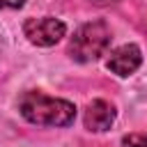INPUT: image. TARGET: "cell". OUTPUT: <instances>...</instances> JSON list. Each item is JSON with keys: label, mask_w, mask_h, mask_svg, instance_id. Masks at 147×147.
I'll return each instance as SVG.
<instances>
[{"label": "cell", "mask_w": 147, "mask_h": 147, "mask_svg": "<svg viewBox=\"0 0 147 147\" xmlns=\"http://www.w3.org/2000/svg\"><path fill=\"white\" fill-rule=\"evenodd\" d=\"M122 147H147V136L142 133H129L122 138Z\"/></svg>", "instance_id": "8992f818"}, {"label": "cell", "mask_w": 147, "mask_h": 147, "mask_svg": "<svg viewBox=\"0 0 147 147\" xmlns=\"http://www.w3.org/2000/svg\"><path fill=\"white\" fill-rule=\"evenodd\" d=\"M140 62H142L140 48H138L136 44H124V46H119V48H115V51L110 53L106 67H108L113 74L126 78V76H131V74L140 67Z\"/></svg>", "instance_id": "277c9868"}, {"label": "cell", "mask_w": 147, "mask_h": 147, "mask_svg": "<svg viewBox=\"0 0 147 147\" xmlns=\"http://www.w3.org/2000/svg\"><path fill=\"white\" fill-rule=\"evenodd\" d=\"M18 113L30 124H37V126H69L76 119V106L71 101L53 99L37 90L21 94Z\"/></svg>", "instance_id": "6da1fadb"}, {"label": "cell", "mask_w": 147, "mask_h": 147, "mask_svg": "<svg viewBox=\"0 0 147 147\" xmlns=\"http://www.w3.org/2000/svg\"><path fill=\"white\" fill-rule=\"evenodd\" d=\"M92 5H99V7H106V5H113V2H117V0H90Z\"/></svg>", "instance_id": "ba28073f"}, {"label": "cell", "mask_w": 147, "mask_h": 147, "mask_svg": "<svg viewBox=\"0 0 147 147\" xmlns=\"http://www.w3.org/2000/svg\"><path fill=\"white\" fill-rule=\"evenodd\" d=\"M110 46V30L103 21H92L80 25L71 41H69V55L76 62H94L99 60Z\"/></svg>", "instance_id": "7a4b0ae2"}, {"label": "cell", "mask_w": 147, "mask_h": 147, "mask_svg": "<svg viewBox=\"0 0 147 147\" xmlns=\"http://www.w3.org/2000/svg\"><path fill=\"white\" fill-rule=\"evenodd\" d=\"M25 0H0V9H21Z\"/></svg>", "instance_id": "52a82bcc"}, {"label": "cell", "mask_w": 147, "mask_h": 147, "mask_svg": "<svg viewBox=\"0 0 147 147\" xmlns=\"http://www.w3.org/2000/svg\"><path fill=\"white\" fill-rule=\"evenodd\" d=\"M115 122V108L113 103L103 101V99H94L92 103H87L85 108V129L87 131H108Z\"/></svg>", "instance_id": "5b68a950"}, {"label": "cell", "mask_w": 147, "mask_h": 147, "mask_svg": "<svg viewBox=\"0 0 147 147\" xmlns=\"http://www.w3.org/2000/svg\"><path fill=\"white\" fill-rule=\"evenodd\" d=\"M67 32V25L60 18L44 16V18H28L23 25V34L34 46H53L57 44Z\"/></svg>", "instance_id": "3957f363"}]
</instances>
